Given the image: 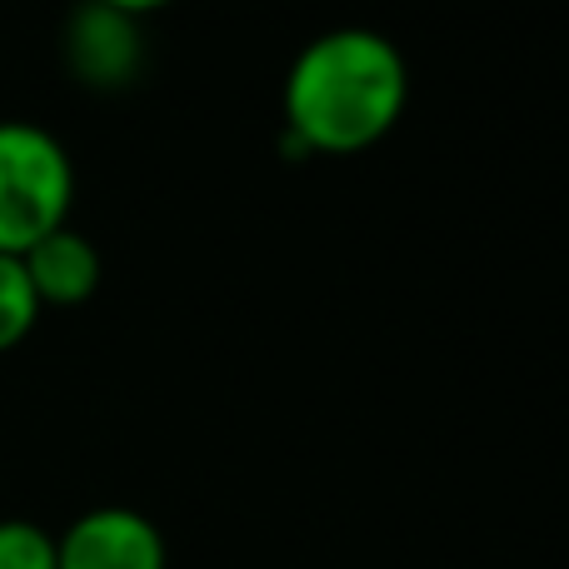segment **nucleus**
I'll return each mask as SVG.
<instances>
[{
    "label": "nucleus",
    "instance_id": "8",
    "mask_svg": "<svg viewBox=\"0 0 569 569\" xmlns=\"http://www.w3.org/2000/svg\"><path fill=\"white\" fill-rule=\"evenodd\" d=\"M96 6H110V10H126V16H150V10H166L176 6V0H96Z\"/></svg>",
    "mask_w": 569,
    "mask_h": 569
},
{
    "label": "nucleus",
    "instance_id": "3",
    "mask_svg": "<svg viewBox=\"0 0 569 569\" xmlns=\"http://www.w3.org/2000/svg\"><path fill=\"white\" fill-rule=\"evenodd\" d=\"M60 60L86 90H126L146 66V36L140 20L126 10L80 0L60 30Z\"/></svg>",
    "mask_w": 569,
    "mask_h": 569
},
{
    "label": "nucleus",
    "instance_id": "1",
    "mask_svg": "<svg viewBox=\"0 0 569 569\" xmlns=\"http://www.w3.org/2000/svg\"><path fill=\"white\" fill-rule=\"evenodd\" d=\"M410 70L390 36L340 26L300 46L284 70V146L315 156H360L405 116Z\"/></svg>",
    "mask_w": 569,
    "mask_h": 569
},
{
    "label": "nucleus",
    "instance_id": "5",
    "mask_svg": "<svg viewBox=\"0 0 569 569\" xmlns=\"http://www.w3.org/2000/svg\"><path fill=\"white\" fill-rule=\"evenodd\" d=\"M20 266H26V280L36 290L40 310L46 305H86L100 290V250L70 226L36 240L20 256Z\"/></svg>",
    "mask_w": 569,
    "mask_h": 569
},
{
    "label": "nucleus",
    "instance_id": "6",
    "mask_svg": "<svg viewBox=\"0 0 569 569\" xmlns=\"http://www.w3.org/2000/svg\"><path fill=\"white\" fill-rule=\"evenodd\" d=\"M40 320V300L26 280L20 256H0V355L16 350Z\"/></svg>",
    "mask_w": 569,
    "mask_h": 569
},
{
    "label": "nucleus",
    "instance_id": "7",
    "mask_svg": "<svg viewBox=\"0 0 569 569\" xmlns=\"http://www.w3.org/2000/svg\"><path fill=\"white\" fill-rule=\"evenodd\" d=\"M0 569H60L56 535L30 520H0Z\"/></svg>",
    "mask_w": 569,
    "mask_h": 569
},
{
    "label": "nucleus",
    "instance_id": "2",
    "mask_svg": "<svg viewBox=\"0 0 569 569\" xmlns=\"http://www.w3.org/2000/svg\"><path fill=\"white\" fill-rule=\"evenodd\" d=\"M76 166L46 126L0 120V256H26L70 220Z\"/></svg>",
    "mask_w": 569,
    "mask_h": 569
},
{
    "label": "nucleus",
    "instance_id": "4",
    "mask_svg": "<svg viewBox=\"0 0 569 569\" xmlns=\"http://www.w3.org/2000/svg\"><path fill=\"white\" fill-rule=\"evenodd\" d=\"M60 569H166V540L140 510L100 505L56 540Z\"/></svg>",
    "mask_w": 569,
    "mask_h": 569
}]
</instances>
